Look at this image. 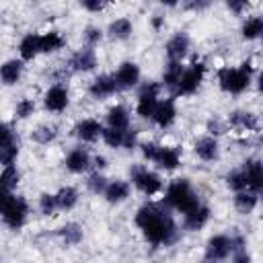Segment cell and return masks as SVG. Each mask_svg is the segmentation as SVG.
<instances>
[{"label": "cell", "mask_w": 263, "mask_h": 263, "mask_svg": "<svg viewBox=\"0 0 263 263\" xmlns=\"http://www.w3.org/2000/svg\"><path fill=\"white\" fill-rule=\"evenodd\" d=\"M136 226L152 247H168L177 240L179 228L164 203H144L136 212Z\"/></svg>", "instance_id": "1"}, {"label": "cell", "mask_w": 263, "mask_h": 263, "mask_svg": "<svg viewBox=\"0 0 263 263\" xmlns=\"http://www.w3.org/2000/svg\"><path fill=\"white\" fill-rule=\"evenodd\" d=\"M199 203L201 201L187 179H175L168 183V187L164 191V205L166 208H173L181 214H187L193 208H197Z\"/></svg>", "instance_id": "2"}, {"label": "cell", "mask_w": 263, "mask_h": 263, "mask_svg": "<svg viewBox=\"0 0 263 263\" xmlns=\"http://www.w3.org/2000/svg\"><path fill=\"white\" fill-rule=\"evenodd\" d=\"M253 74L242 68H230L224 66L218 70V86L228 95H242L251 86Z\"/></svg>", "instance_id": "3"}, {"label": "cell", "mask_w": 263, "mask_h": 263, "mask_svg": "<svg viewBox=\"0 0 263 263\" xmlns=\"http://www.w3.org/2000/svg\"><path fill=\"white\" fill-rule=\"evenodd\" d=\"M203 76H205V64L195 58L187 68H183L181 78H179V82L175 86V92L181 95V97H191L201 86Z\"/></svg>", "instance_id": "4"}, {"label": "cell", "mask_w": 263, "mask_h": 263, "mask_svg": "<svg viewBox=\"0 0 263 263\" xmlns=\"http://www.w3.org/2000/svg\"><path fill=\"white\" fill-rule=\"evenodd\" d=\"M129 177H132V183L136 185V189L142 191L148 197H152V195H156V193L162 191V179H160V175L154 173V171H150V168H146V166H142V164H134L129 168Z\"/></svg>", "instance_id": "5"}, {"label": "cell", "mask_w": 263, "mask_h": 263, "mask_svg": "<svg viewBox=\"0 0 263 263\" xmlns=\"http://www.w3.org/2000/svg\"><path fill=\"white\" fill-rule=\"evenodd\" d=\"M2 220L4 224L10 228V230H21L27 222V216H29V203L23 199V197H12L10 203L2 210Z\"/></svg>", "instance_id": "6"}, {"label": "cell", "mask_w": 263, "mask_h": 263, "mask_svg": "<svg viewBox=\"0 0 263 263\" xmlns=\"http://www.w3.org/2000/svg\"><path fill=\"white\" fill-rule=\"evenodd\" d=\"M158 92H160V84L156 82H148L142 86L140 95H138V103H136V113L142 119H148L158 103Z\"/></svg>", "instance_id": "7"}, {"label": "cell", "mask_w": 263, "mask_h": 263, "mask_svg": "<svg viewBox=\"0 0 263 263\" xmlns=\"http://www.w3.org/2000/svg\"><path fill=\"white\" fill-rule=\"evenodd\" d=\"M43 105L51 113H62L70 105V92L64 84H51L43 95Z\"/></svg>", "instance_id": "8"}, {"label": "cell", "mask_w": 263, "mask_h": 263, "mask_svg": "<svg viewBox=\"0 0 263 263\" xmlns=\"http://www.w3.org/2000/svg\"><path fill=\"white\" fill-rule=\"evenodd\" d=\"M117 90H129L140 82V68L134 62H123L113 74Z\"/></svg>", "instance_id": "9"}, {"label": "cell", "mask_w": 263, "mask_h": 263, "mask_svg": "<svg viewBox=\"0 0 263 263\" xmlns=\"http://www.w3.org/2000/svg\"><path fill=\"white\" fill-rule=\"evenodd\" d=\"M232 253L230 236L228 234H214L205 245V259L208 261H222L228 259Z\"/></svg>", "instance_id": "10"}, {"label": "cell", "mask_w": 263, "mask_h": 263, "mask_svg": "<svg viewBox=\"0 0 263 263\" xmlns=\"http://www.w3.org/2000/svg\"><path fill=\"white\" fill-rule=\"evenodd\" d=\"M150 117H152V121H154L160 129L171 127V125L175 123V119H177V107H175V101H173V99L158 101Z\"/></svg>", "instance_id": "11"}, {"label": "cell", "mask_w": 263, "mask_h": 263, "mask_svg": "<svg viewBox=\"0 0 263 263\" xmlns=\"http://www.w3.org/2000/svg\"><path fill=\"white\" fill-rule=\"evenodd\" d=\"M226 125H230V127L236 129V132L251 134V132H257L259 119H257V115L251 113V111H232V113L228 115Z\"/></svg>", "instance_id": "12"}, {"label": "cell", "mask_w": 263, "mask_h": 263, "mask_svg": "<svg viewBox=\"0 0 263 263\" xmlns=\"http://www.w3.org/2000/svg\"><path fill=\"white\" fill-rule=\"evenodd\" d=\"M245 171V179H247V189L259 193L263 189V166L257 158H247L240 166Z\"/></svg>", "instance_id": "13"}, {"label": "cell", "mask_w": 263, "mask_h": 263, "mask_svg": "<svg viewBox=\"0 0 263 263\" xmlns=\"http://www.w3.org/2000/svg\"><path fill=\"white\" fill-rule=\"evenodd\" d=\"M103 134V125L99 119H92V117H86V119H80L76 125H74V136L82 142H97Z\"/></svg>", "instance_id": "14"}, {"label": "cell", "mask_w": 263, "mask_h": 263, "mask_svg": "<svg viewBox=\"0 0 263 263\" xmlns=\"http://www.w3.org/2000/svg\"><path fill=\"white\" fill-rule=\"evenodd\" d=\"M193 152H195V156H197L199 160H203V162H212V160H216L218 154H220L218 140H216L214 136L208 134V136L195 140V144H193Z\"/></svg>", "instance_id": "15"}, {"label": "cell", "mask_w": 263, "mask_h": 263, "mask_svg": "<svg viewBox=\"0 0 263 263\" xmlns=\"http://www.w3.org/2000/svg\"><path fill=\"white\" fill-rule=\"evenodd\" d=\"M152 162H156V166L162 168V171H175L181 164V148H177V146H160Z\"/></svg>", "instance_id": "16"}, {"label": "cell", "mask_w": 263, "mask_h": 263, "mask_svg": "<svg viewBox=\"0 0 263 263\" xmlns=\"http://www.w3.org/2000/svg\"><path fill=\"white\" fill-rule=\"evenodd\" d=\"M189 45H191V41H189V37H187L185 33H175V35L166 41L164 51H166L168 60H173V62H181V60L189 53Z\"/></svg>", "instance_id": "17"}, {"label": "cell", "mask_w": 263, "mask_h": 263, "mask_svg": "<svg viewBox=\"0 0 263 263\" xmlns=\"http://www.w3.org/2000/svg\"><path fill=\"white\" fill-rule=\"evenodd\" d=\"M115 90H117L115 80H113V76H109V74H101V76H97V78L90 82V86H88L90 97L97 99V101H103V99L115 95Z\"/></svg>", "instance_id": "18"}, {"label": "cell", "mask_w": 263, "mask_h": 263, "mask_svg": "<svg viewBox=\"0 0 263 263\" xmlns=\"http://www.w3.org/2000/svg\"><path fill=\"white\" fill-rule=\"evenodd\" d=\"M97 66V55L92 49H78L76 53H72V58L68 60V68L74 72H90Z\"/></svg>", "instance_id": "19"}, {"label": "cell", "mask_w": 263, "mask_h": 263, "mask_svg": "<svg viewBox=\"0 0 263 263\" xmlns=\"http://www.w3.org/2000/svg\"><path fill=\"white\" fill-rule=\"evenodd\" d=\"M64 164H66V168L70 173H84L90 166V154L82 146H78V148H74V150L68 152Z\"/></svg>", "instance_id": "20"}, {"label": "cell", "mask_w": 263, "mask_h": 263, "mask_svg": "<svg viewBox=\"0 0 263 263\" xmlns=\"http://www.w3.org/2000/svg\"><path fill=\"white\" fill-rule=\"evenodd\" d=\"M208 220H210V208L203 205V203H199L197 208H193L191 212L185 214L183 226H185L187 230H201V228L208 224Z\"/></svg>", "instance_id": "21"}, {"label": "cell", "mask_w": 263, "mask_h": 263, "mask_svg": "<svg viewBox=\"0 0 263 263\" xmlns=\"http://www.w3.org/2000/svg\"><path fill=\"white\" fill-rule=\"evenodd\" d=\"M103 195H105V199L109 203H119V201H123V199L129 197V183L127 181H121V179L107 181Z\"/></svg>", "instance_id": "22"}, {"label": "cell", "mask_w": 263, "mask_h": 263, "mask_svg": "<svg viewBox=\"0 0 263 263\" xmlns=\"http://www.w3.org/2000/svg\"><path fill=\"white\" fill-rule=\"evenodd\" d=\"M21 76H23V62L21 60H6L0 66V80L6 86L16 84L21 80Z\"/></svg>", "instance_id": "23"}, {"label": "cell", "mask_w": 263, "mask_h": 263, "mask_svg": "<svg viewBox=\"0 0 263 263\" xmlns=\"http://www.w3.org/2000/svg\"><path fill=\"white\" fill-rule=\"evenodd\" d=\"M107 125L115 129H125L129 127V111L125 105H113L107 111Z\"/></svg>", "instance_id": "24"}, {"label": "cell", "mask_w": 263, "mask_h": 263, "mask_svg": "<svg viewBox=\"0 0 263 263\" xmlns=\"http://www.w3.org/2000/svg\"><path fill=\"white\" fill-rule=\"evenodd\" d=\"M64 37L58 31H47L39 35V53H53L64 47Z\"/></svg>", "instance_id": "25"}, {"label": "cell", "mask_w": 263, "mask_h": 263, "mask_svg": "<svg viewBox=\"0 0 263 263\" xmlns=\"http://www.w3.org/2000/svg\"><path fill=\"white\" fill-rule=\"evenodd\" d=\"M257 195H259V193H255V191H251V189L236 191V195H234V208H236L240 214H251V212L257 208V201H259Z\"/></svg>", "instance_id": "26"}, {"label": "cell", "mask_w": 263, "mask_h": 263, "mask_svg": "<svg viewBox=\"0 0 263 263\" xmlns=\"http://www.w3.org/2000/svg\"><path fill=\"white\" fill-rule=\"evenodd\" d=\"M18 53H21V60H25V62L33 60L39 53V35H35V33L25 35L18 43Z\"/></svg>", "instance_id": "27"}, {"label": "cell", "mask_w": 263, "mask_h": 263, "mask_svg": "<svg viewBox=\"0 0 263 263\" xmlns=\"http://www.w3.org/2000/svg\"><path fill=\"white\" fill-rule=\"evenodd\" d=\"M107 33H109L111 39L123 41V39L132 37V33H134V25H132L129 18H117V21H113V23L109 25V31H107Z\"/></svg>", "instance_id": "28"}, {"label": "cell", "mask_w": 263, "mask_h": 263, "mask_svg": "<svg viewBox=\"0 0 263 263\" xmlns=\"http://www.w3.org/2000/svg\"><path fill=\"white\" fill-rule=\"evenodd\" d=\"M261 33H263V21H261V16H249L245 23H242V27H240V35H242V39H247V41H255V39H259L261 37Z\"/></svg>", "instance_id": "29"}, {"label": "cell", "mask_w": 263, "mask_h": 263, "mask_svg": "<svg viewBox=\"0 0 263 263\" xmlns=\"http://www.w3.org/2000/svg\"><path fill=\"white\" fill-rule=\"evenodd\" d=\"M55 201H58V210L68 212V210H72V208L78 203V191H76L74 187L66 185V187H62V189L55 193Z\"/></svg>", "instance_id": "30"}, {"label": "cell", "mask_w": 263, "mask_h": 263, "mask_svg": "<svg viewBox=\"0 0 263 263\" xmlns=\"http://www.w3.org/2000/svg\"><path fill=\"white\" fill-rule=\"evenodd\" d=\"M58 234L66 245H78L82 240V226L76 222H68L58 230Z\"/></svg>", "instance_id": "31"}, {"label": "cell", "mask_w": 263, "mask_h": 263, "mask_svg": "<svg viewBox=\"0 0 263 263\" xmlns=\"http://www.w3.org/2000/svg\"><path fill=\"white\" fill-rule=\"evenodd\" d=\"M183 64L181 62H168L166 64V68H164V72H162V82H164V86L166 88H173L175 90V86H177V82H179V78H181V72H183Z\"/></svg>", "instance_id": "32"}, {"label": "cell", "mask_w": 263, "mask_h": 263, "mask_svg": "<svg viewBox=\"0 0 263 263\" xmlns=\"http://www.w3.org/2000/svg\"><path fill=\"white\" fill-rule=\"evenodd\" d=\"M21 181V173L14 164H4L2 173H0V187L4 189H14Z\"/></svg>", "instance_id": "33"}, {"label": "cell", "mask_w": 263, "mask_h": 263, "mask_svg": "<svg viewBox=\"0 0 263 263\" xmlns=\"http://www.w3.org/2000/svg\"><path fill=\"white\" fill-rule=\"evenodd\" d=\"M55 136H58V127H55V125H49V123L39 125V127L31 134V138H33L37 144H49V142L55 140Z\"/></svg>", "instance_id": "34"}, {"label": "cell", "mask_w": 263, "mask_h": 263, "mask_svg": "<svg viewBox=\"0 0 263 263\" xmlns=\"http://www.w3.org/2000/svg\"><path fill=\"white\" fill-rule=\"evenodd\" d=\"M226 185L232 189V191H242L247 189V179H245V171L242 168H234L226 175Z\"/></svg>", "instance_id": "35"}, {"label": "cell", "mask_w": 263, "mask_h": 263, "mask_svg": "<svg viewBox=\"0 0 263 263\" xmlns=\"http://www.w3.org/2000/svg\"><path fill=\"white\" fill-rule=\"evenodd\" d=\"M123 132H125V129L107 127V129H103L101 138L105 140V144H107V146H111V148H121V144H123Z\"/></svg>", "instance_id": "36"}, {"label": "cell", "mask_w": 263, "mask_h": 263, "mask_svg": "<svg viewBox=\"0 0 263 263\" xmlns=\"http://www.w3.org/2000/svg\"><path fill=\"white\" fill-rule=\"evenodd\" d=\"M55 210H58L55 195L53 193H41V197H39V212L43 216H53Z\"/></svg>", "instance_id": "37"}, {"label": "cell", "mask_w": 263, "mask_h": 263, "mask_svg": "<svg viewBox=\"0 0 263 263\" xmlns=\"http://www.w3.org/2000/svg\"><path fill=\"white\" fill-rule=\"evenodd\" d=\"M35 113V101L33 99H21L14 107V117L16 119H27Z\"/></svg>", "instance_id": "38"}, {"label": "cell", "mask_w": 263, "mask_h": 263, "mask_svg": "<svg viewBox=\"0 0 263 263\" xmlns=\"http://www.w3.org/2000/svg\"><path fill=\"white\" fill-rule=\"evenodd\" d=\"M18 156V142H12L4 148H0V162L2 164H12Z\"/></svg>", "instance_id": "39"}, {"label": "cell", "mask_w": 263, "mask_h": 263, "mask_svg": "<svg viewBox=\"0 0 263 263\" xmlns=\"http://www.w3.org/2000/svg\"><path fill=\"white\" fill-rule=\"evenodd\" d=\"M105 185H107V179L97 171V173H92L88 179H86V187L92 191V193H103L105 191Z\"/></svg>", "instance_id": "40"}, {"label": "cell", "mask_w": 263, "mask_h": 263, "mask_svg": "<svg viewBox=\"0 0 263 263\" xmlns=\"http://www.w3.org/2000/svg\"><path fill=\"white\" fill-rule=\"evenodd\" d=\"M12 142H16V136H14L12 125L2 121V123H0V148L8 146V144H12Z\"/></svg>", "instance_id": "41"}, {"label": "cell", "mask_w": 263, "mask_h": 263, "mask_svg": "<svg viewBox=\"0 0 263 263\" xmlns=\"http://www.w3.org/2000/svg\"><path fill=\"white\" fill-rule=\"evenodd\" d=\"M226 129H228L226 121H222V119H218V117H212V119L208 121V132H210V136H214V138L226 134Z\"/></svg>", "instance_id": "42"}, {"label": "cell", "mask_w": 263, "mask_h": 263, "mask_svg": "<svg viewBox=\"0 0 263 263\" xmlns=\"http://www.w3.org/2000/svg\"><path fill=\"white\" fill-rule=\"evenodd\" d=\"M80 4L88 12H101V10H105L111 4V0H80Z\"/></svg>", "instance_id": "43"}, {"label": "cell", "mask_w": 263, "mask_h": 263, "mask_svg": "<svg viewBox=\"0 0 263 263\" xmlns=\"http://www.w3.org/2000/svg\"><path fill=\"white\" fill-rule=\"evenodd\" d=\"M101 37H103V31L99 29V27H86L84 29V41H86V45H97L99 41H101Z\"/></svg>", "instance_id": "44"}, {"label": "cell", "mask_w": 263, "mask_h": 263, "mask_svg": "<svg viewBox=\"0 0 263 263\" xmlns=\"http://www.w3.org/2000/svg\"><path fill=\"white\" fill-rule=\"evenodd\" d=\"M136 144H138V132H136L134 127H125L121 148H125V150H134V148H136Z\"/></svg>", "instance_id": "45"}, {"label": "cell", "mask_w": 263, "mask_h": 263, "mask_svg": "<svg viewBox=\"0 0 263 263\" xmlns=\"http://www.w3.org/2000/svg\"><path fill=\"white\" fill-rule=\"evenodd\" d=\"M224 4H226V8H228L230 12L242 14V12L251 6V0H224Z\"/></svg>", "instance_id": "46"}, {"label": "cell", "mask_w": 263, "mask_h": 263, "mask_svg": "<svg viewBox=\"0 0 263 263\" xmlns=\"http://www.w3.org/2000/svg\"><path fill=\"white\" fill-rule=\"evenodd\" d=\"M140 148H142V154H144L146 160H154V156H156L160 144H156V142H144Z\"/></svg>", "instance_id": "47"}, {"label": "cell", "mask_w": 263, "mask_h": 263, "mask_svg": "<svg viewBox=\"0 0 263 263\" xmlns=\"http://www.w3.org/2000/svg\"><path fill=\"white\" fill-rule=\"evenodd\" d=\"M212 2H214V0H187V2H185V6H187L189 10L201 12V10H205V8H208Z\"/></svg>", "instance_id": "48"}, {"label": "cell", "mask_w": 263, "mask_h": 263, "mask_svg": "<svg viewBox=\"0 0 263 263\" xmlns=\"http://www.w3.org/2000/svg\"><path fill=\"white\" fill-rule=\"evenodd\" d=\"M14 195L10 193V189H4V187H0V214H2V210L10 203V199H12Z\"/></svg>", "instance_id": "49"}, {"label": "cell", "mask_w": 263, "mask_h": 263, "mask_svg": "<svg viewBox=\"0 0 263 263\" xmlns=\"http://www.w3.org/2000/svg\"><path fill=\"white\" fill-rule=\"evenodd\" d=\"M90 164H95L97 168H105V166H107V158L99 154V156H95V158L90 160Z\"/></svg>", "instance_id": "50"}, {"label": "cell", "mask_w": 263, "mask_h": 263, "mask_svg": "<svg viewBox=\"0 0 263 263\" xmlns=\"http://www.w3.org/2000/svg\"><path fill=\"white\" fill-rule=\"evenodd\" d=\"M162 25H164V18H162V16H158V14H156V16H154V18H152V27H154V29H156V31H158V29H160V27H162Z\"/></svg>", "instance_id": "51"}, {"label": "cell", "mask_w": 263, "mask_h": 263, "mask_svg": "<svg viewBox=\"0 0 263 263\" xmlns=\"http://www.w3.org/2000/svg\"><path fill=\"white\" fill-rule=\"evenodd\" d=\"M160 4H164V6H177L179 4V0H158Z\"/></svg>", "instance_id": "52"}]
</instances>
